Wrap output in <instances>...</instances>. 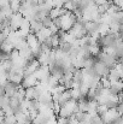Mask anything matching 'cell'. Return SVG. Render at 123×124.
Returning <instances> with one entry per match:
<instances>
[{"mask_svg": "<svg viewBox=\"0 0 123 124\" xmlns=\"http://www.w3.org/2000/svg\"><path fill=\"white\" fill-rule=\"evenodd\" d=\"M60 19H62V29L60 30H64V31H70L77 22L76 15L71 11H69L66 15L62 16Z\"/></svg>", "mask_w": 123, "mask_h": 124, "instance_id": "cell-1", "label": "cell"}, {"mask_svg": "<svg viewBox=\"0 0 123 124\" xmlns=\"http://www.w3.org/2000/svg\"><path fill=\"white\" fill-rule=\"evenodd\" d=\"M97 57H98V60L103 62V63H104L107 68H110V69H114V68L118 64V59H117L116 57L110 55V54H107V53H105V52H100Z\"/></svg>", "mask_w": 123, "mask_h": 124, "instance_id": "cell-2", "label": "cell"}, {"mask_svg": "<svg viewBox=\"0 0 123 124\" xmlns=\"http://www.w3.org/2000/svg\"><path fill=\"white\" fill-rule=\"evenodd\" d=\"M24 16L21 13V12H16L12 15V17L10 18V29L11 31H17L21 29V25L24 21Z\"/></svg>", "mask_w": 123, "mask_h": 124, "instance_id": "cell-3", "label": "cell"}, {"mask_svg": "<svg viewBox=\"0 0 123 124\" xmlns=\"http://www.w3.org/2000/svg\"><path fill=\"white\" fill-rule=\"evenodd\" d=\"M117 39H118V34H111V33H109L107 35L101 36L98 43H99L103 48H104V47H111V46H115V45H116Z\"/></svg>", "mask_w": 123, "mask_h": 124, "instance_id": "cell-4", "label": "cell"}, {"mask_svg": "<svg viewBox=\"0 0 123 124\" xmlns=\"http://www.w3.org/2000/svg\"><path fill=\"white\" fill-rule=\"evenodd\" d=\"M94 70H95V74L99 76V77H107L109 76V74H110V68H107L103 62H100V60H97L95 62V64H94Z\"/></svg>", "mask_w": 123, "mask_h": 124, "instance_id": "cell-5", "label": "cell"}, {"mask_svg": "<svg viewBox=\"0 0 123 124\" xmlns=\"http://www.w3.org/2000/svg\"><path fill=\"white\" fill-rule=\"evenodd\" d=\"M35 77L39 80V81H47L48 77L51 76V70H49V66H40L39 70L34 74Z\"/></svg>", "mask_w": 123, "mask_h": 124, "instance_id": "cell-6", "label": "cell"}, {"mask_svg": "<svg viewBox=\"0 0 123 124\" xmlns=\"http://www.w3.org/2000/svg\"><path fill=\"white\" fill-rule=\"evenodd\" d=\"M39 80L35 77V75H29V76H25L23 78V82H22V87L24 89H28V88H33V87H36L39 84Z\"/></svg>", "mask_w": 123, "mask_h": 124, "instance_id": "cell-7", "label": "cell"}, {"mask_svg": "<svg viewBox=\"0 0 123 124\" xmlns=\"http://www.w3.org/2000/svg\"><path fill=\"white\" fill-rule=\"evenodd\" d=\"M22 84H16V83H12V82H8L6 83V85L4 87V89H5V94L7 95V96H10V98H12L16 93H17V90L19 89V87H21Z\"/></svg>", "mask_w": 123, "mask_h": 124, "instance_id": "cell-8", "label": "cell"}, {"mask_svg": "<svg viewBox=\"0 0 123 124\" xmlns=\"http://www.w3.org/2000/svg\"><path fill=\"white\" fill-rule=\"evenodd\" d=\"M84 28H86L88 35L94 34V33H99L100 23H99V22H87V23L84 24Z\"/></svg>", "mask_w": 123, "mask_h": 124, "instance_id": "cell-9", "label": "cell"}, {"mask_svg": "<svg viewBox=\"0 0 123 124\" xmlns=\"http://www.w3.org/2000/svg\"><path fill=\"white\" fill-rule=\"evenodd\" d=\"M36 36H38L40 43H42V42H45L46 39H48V38L52 36V31H51L49 28H42L39 33H36Z\"/></svg>", "mask_w": 123, "mask_h": 124, "instance_id": "cell-10", "label": "cell"}, {"mask_svg": "<svg viewBox=\"0 0 123 124\" xmlns=\"http://www.w3.org/2000/svg\"><path fill=\"white\" fill-rule=\"evenodd\" d=\"M111 94L114 95H118L120 93L123 92V80H120V81H116V82H111Z\"/></svg>", "mask_w": 123, "mask_h": 124, "instance_id": "cell-11", "label": "cell"}, {"mask_svg": "<svg viewBox=\"0 0 123 124\" xmlns=\"http://www.w3.org/2000/svg\"><path fill=\"white\" fill-rule=\"evenodd\" d=\"M39 101L41 102V105H48L49 102L53 101V95L49 90H45L39 98Z\"/></svg>", "mask_w": 123, "mask_h": 124, "instance_id": "cell-12", "label": "cell"}, {"mask_svg": "<svg viewBox=\"0 0 123 124\" xmlns=\"http://www.w3.org/2000/svg\"><path fill=\"white\" fill-rule=\"evenodd\" d=\"M27 42H28V45H29V47H30L32 49L36 48L38 46L41 45L40 41H39V39H38V36H36V34H34V33H30V34L27 36Z\"/></svg>", "mask_w": 123, "mask_h": 124, "instance_id": "cell-13", "label": "cell"}, {"mask_svg": "<svg viewBox=\"0 0 123 124\" xmlns=\"http://www.w3.org/2000/svg\"><path fill=\"white\" fill-rule=\"evenodd\" d=\"M69 100H71V92H70V89H66L63 94H60V96H59V100H58V102L63 106V105H65Z\"/></svg>", "mask_w": 123, "mask_h": 124, "instance_id": "cell-14", "label": "cell"}, {"mask_svg": "<svg viewBox=\"0 0 123 124\" xmlns=\"http://www.w3.org/2000/svg\"><path fill=\"white\" fill-rule=\"evenodd\" d=\"M30 23H32V33H34V34L39 33L42 28H45L42 21H39V19H34V21H32Z\"/></svg>", "mask_w": 123, "mask_h": 124, "instance_id": "cell-15", "label": "cell"}, {"mask_svg": "<svg viewBox=\"0 0 123 124\" xmlns=\"http://www.w3.org/2000/svg\"><path fill=\"white\" fill-rule=\"evenodd\" d=\"M107 78H109V81H110V82H116V81H120L122 77H121L120 72L114 68V69H111V70H110V74H109Z\"/></svg>", "mask_w": 123, "mask_h": 124, "instance_id": "cell-16", "label": "cell"}, {"mask_svg": "<svg viewBox=\"0 0 123 124\" xmlns=\"http://www.w3.org/2000/svg\"><path fill=\"white\" fill-rule=\"evenodd\" d=\"M88 98H81L77 104H79V111L81 112H87V106H88Z\"/></svg>", "mask_w": 123, "mask_h": 124, "instance_id": "cell-17", "label": "cell"}, {"mask_svg": "<svg viewBox=\"0 0 123 124\" xmlns=\"http://www.w3.org/2000/svg\"><path fill=\"white\" fill-rule=\"evenodd\" d=\"M15 49V46L12 43H10L8 41H5L1 43V52H5V53H10Z\"/></svg>", "mask_w": 123, "mask_h": 124, "instance_id": "cell-18", "label": "cell"}, {"mask_svg": "<svg viewBox=\"0 0 123 124\" xmlns=\"http://www.w3.org/2000/svg\"><path fill=\"white\" fill-rule=\"evenodd\" d=\"M66 90V88L63 85V84H58L57 87H54V88H52L49 92L52 93V95H60V94H63L64 92Z\"/></svg>", "mask_w": 123, "mask_h": 124, "instance_id": "cell-19", "label": "cell"}, {"mask_svg": "<svg viewBox=\"0 0 123 124\" xmlns=\"http://www.w3.org/2000/svg\"><path fill=\"white\" fill-rule=\"evenodd\" d=\"M35 96H36L35 87L25 89V99H27V100H35Z\"/></svg>", "mask_w": 123, "mask_h": 124, "instance_id": "cell-20", "label": "cell"}, {"mask_svg": "<svg viewBox=\"0 0 123 124\" xmlns=\"http://www.w3.org/2000/svg\"><path fill=\"white\" fill-rule=\"evenodd\" d=\"M59 49L66 54L70 53V51L73 49V43H69V42H62L60 46H59Z\"/></svg>", "mask_w": 123, "mask_h": 124, "instance_id": "cell-21", "label": "cell"}, {"mask_svg": "<svg viewBox=\"0 0 123 124\" xmlns=\"http://www.w3.org/2000/svg\"><path fill=\"white\" fill-rule=\"evenodd\" d=\"M110 33V25L105 24V23H100V28H99V34L101 36H105Z\"/></svg>", "mask_w": 123, "mask_h": 124, "instance_id": "cell-22", "label": "cell"}, {"mask_svg": "<svg viewBox=\"0 0 123 124\" xmlns=\"http://www.w3.org/2000/svg\"><path fill=\"white\" fill-rule=\"evenodd\" d=\"M89 51L92 55H98L100 53V45L99 43H94V45H89Z\"/></svg>", "mask_w": 123, "mask_h": 124, "instance_id": "cell-23", "label": "cell"}, {"mask_svg": "<svg viewBox=\"0 0 123 124\" xmlns=\"http://www.w3.org/2000/svg\"><path fill=\"white\" fill-rule=\"evenodd\" d=\"M70 92H71V99H74V100L79 101V100L82 98L80 89H75V88H73V89H70Z\"/></svg>", "mask_w": 123, "mask_h": 124, "instance_id": "cell-24", "label": "cell"}, {"mask_svg": "<svg viewBox=\"0 0 123 124\" xmlns=\"http://www.w3.org/2000/svg\"><path fill=\"white\" fill-rule=\"evenodd\" d=\"M109 110H110V108L107 107V105H99L97 111H98V115H99V116H104Z\"/></svg>", "mask_w": 123, "mask_h": 124, "instance_id": "cell-25", "label": "cell"}, {"mask_svg": "<svg viewBox=\"0 0 123 124\" xmlns=\"http://www.w3.org/2000/svg\"><path fill=\"white\" fill-rule=\"evenodd\" d=\"M4 122H5V124H17V118H16L15 115H12V116H6L5 119H4Z\"/></svg>", "mask_w": 123, "mask_h": 124, "instance_id": "cell-26", "label": "cell"}, {"mask_svg": "<svg viewBox=\"0 0 123 124\" xmlns=\"http://www.w3.org/2000/svg\"><path fill=\"white\" fill-rule=\"evenodd\" d=\"M0 105H1V107H4L6 105H10V96H7L6 94L1 95V98H0Z\"/></svg>", "mask_w": 123, "mask_h": 124, "instance_id": "cell-27", "label": "cell"}, {"mask_svg": "<svg viewBox=\"0 0 123 124\" xmlns=\"http://www.w3.org/2000/svg\"><path fill=\"white\" fill-rule=\"evenodd\" d=\"M42 23H43V27H45V28H51V27L53 25V19H52L49 16H47V17L42 21Z\"/></svg>", "mask_w": 123, "mask_h": 124, "instance_id": "cell-28", "label": "cell"}, {"mask_svg": "<svg viewBox=\"0 0 123 124\" xmlns=\"http://www.w3.org/2000/svg\"><path fill=\"white\" fill-rule=\"evenodd\" d=\"M92 124H104V121H103L101 116L97 115V116L92 117Z\"/></svg>", "mask_w": 123, "mask_h": 124, "instance_id": "cell-29", "label": "cell"}, {"mask_svg": "<svg viewBox=\"0 0 123 124\" xmlns=\"http://www.w3.org/2000/svg\"><path fill=\"white\" fill-rule=\"evenodd\" d=\"M101 84H103L104 88H111V82L109 81L107 77H103L101 78Z\"/></svg>", "mask_w": 123, "mask_h": 124, "instance_id": "cell-30", "label": "cell"}, {"mask_svg": "<svg viewBox=\"0 0 123 124\" xmlns=\"http://www.w3.org/2000/svg\"><path fill=\"white\" fill-rule=\"evenodd\" d=\"M58 124H70V119L69 118H64V117H58L57 118Z\"/></svg>", "mask_w": 123, "mask_h": 124, "instance_id": "cell-31", "label": "cell"}, {"mask_svg": "<svg viewBox=\"0 0 123 124\" xmlns=\"http://www.w3.org/2000/svg\"><path fill=\"white\" fill-rule=\"evenodd\" d=\"M42 43H43V45H46V46H47L49 49H54V48H53V43H52V38L46 39V40H45V42H42Z\"/></svg>", "mask_w": 123, "mask_h": 124, "instance_id": "cell-32", "label": "cell"}, {"mask_svg": "<svg viewBox=\"0 0 123 124\" xmlns=\"http://www.w3.org/2000/svg\"><path fill=\"white\" fill-rule=\"evenodd\" d=\"M53 23H54V25H57L59 29H62V19H60V17L57 18V19H53Z\"/></svg>", "mask_w": 123, "mask_h": 124, "instance_id": "cell-33", "label": "cell"}, {"mask_svg": "<svg viewBox=\"0 0 123 124\" xmlns=\"http://www.w3.org/2000/svg\"><path fill=\"white\" fill-rule=\"evenodd\" d=\"M116 108H117V111H118L121 115H123V102H120V104H118V106H117Z\"/></svg>", "mask_w": 123, "mask_h": 124, "instance_id": "cell-34", "label": "cell"}, {"mask_svg": "<svg viewBox=\"0 0 123 124\" xmlns=\"http://www.w3.org/2000/svg\"><path fill=\"white\" fill-rule=\"evenodd\" d=\"M46 124H58V121H57V118H56V117H53V118L48 119V122H47Z\"/></svg>", "mask_w": 123, "mask_h": 124, "instance_id": "cell-35", "label": "cell"}, {"mask_svg": "<svg viewBox=\"0 0 123 124\" xmlns=\"http://www.w3.org/2000/svg\"><path fill=\"white\" fill-rule=\"evenodd\" d=\"M117 124H123V115L120 117V119L117 121Z\"/></svg>", "mask_w": 123, "mask_h": 124, "instance_id": "cell-36", "label": "cell"}, {"mask_svg": "<svg viewBox=\"0 0 123 124\" xmlns=\"http://www.w3.org/2000/svg\"><path fill=\"white\" fill-rule=\"evenodd\" d=\"M118 38H120V39L123 41V30H121V31L118 33Z\"/></svg>", "mask_w": 123, "mask_h": 124, "instance_id": "cell-37", "label": "cell"}, {"mask_svg": "<svg viewBox=\"0 0 123 124\" xmlns=\"http://www.w3.org/2000/svg\"><path fill=\"white\" fill-rule=\"evenodd\" d=\"M74 1H76V2H80V4H81V2L83 1V0H74Z\"/></svg>", "mask_w": 123, "mask_h": 124, "instance_id": "cell-38", "label": "cell"}, {"mask_svg": "<svg viewBox=\"0 0 123 124\" xmlns=\"http://www.w3.org/2000/svg\"><path fill=\"white\" fill-rule=\"evenodd\" d=\"M68 1H71V0H64V2H68Z\"/></svg>", "mask_w": 123, "mask_h": 124, "instance_id": "cell-39", "label": "cell"}, {"mask_svg": "<svg viewBox=\"0 0 123 124\" xmlns=\"http://www.w3.org/2000/svg\"><path fill=\"white\" fill-rule=\"evenodd\" d=\"M122 46H123V43H122Z\"/></svg>", "mask_w": 123, "mask_h": 124, "instance_id": "cell-40", "label": "cell"}]
</instances>
